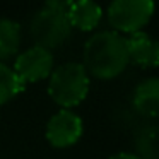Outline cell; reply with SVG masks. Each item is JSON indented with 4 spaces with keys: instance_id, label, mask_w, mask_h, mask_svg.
Returning a JSON list of instances; mask_svg holds the SVG:
<instances>
[{
    "instance_id": "cell-6",
    "label": "cell",
    "mask_w": 159,
    "mask_h": 159,
    "mask_svg": "<svg viewBox=\"0 0 159 159\" xmlns=\"http://www.w3.org/2000/svg\"><path fill=\"white\" fill-rule=\"evenodd\" d=\"M82 118L70 110H60L46 123V140L53 147H70L82 137Z\"/></svg>"
},
{
    "instance_id": "cell-13",
    "label": "cell",
    "mask_w": 159,
    "mask_h": 159,
    "mask_svg": "<svg viewBox=\"0 0 159 159\" xmlns=\"http://www.w3.org/2000/svg\"><path fill=\"white\" fill-rule=\"evenodd\" d=\"M110 159H140L137 154H132V152H118V154L111 156Z\"/></svg>"
},
{
    "instance_id": "cell-5",
    "label": "cell",
    "mask_w": 159,
    "mask_h": 159,
    "mask_svg": "<svg viewBox=\"0 0 159 159\" xmlns=\"http://www.w3.org/2000/svg\"><path fill=\"white\" fill-rule=\"evenodd\" d=\"M12 70L24 86L28 82H38V80L46 79L53 72L52 52L36 45L31 46L16 58Z\"/></svg>"
},
{
    "instance_id": "cell-3",
    "label": "cell",
    "mask_w": 159,
    "mask_h": 159,
    "mask_svg": "<svg viewBox=\"0 0 159 159\" xmlns=\"http://www.w3.org/2000/svg\"><path fill=\"white\" fill-rule=\"evenodd\" d=\"M89 86V74L82 63L69 62L53 69L50 74L48 94L63 110H69L86 99Z\"/></svg>"
},
{
    "instance_id": "cell-9",
    "label": "cell",
    "mask_w": 159,
    "mask_h": 159,
    "mask_svg": "<svg viewBox=\"0 0 159 159\" xmlns=\"http://www.w3.org/2000/svg\"><path fill=\"white\" fill-rule=\"evenodd\" d=\"M134 106L144 116H156L159 110V80L145 79L134 91Z\"/></svg>"
},
{
    "instance_id": "cell-7",
    "label": "cell",
    "mask_w": 159,
    "mask_h": 159,
    "mask_svg": "<svg viewBox=\"0 0 159 159\" xmlns=\"http://www.w3.org/2000/svg\"><path fill=\"white\" fill-rule=\"evenodd\" d=\"M128 60L140 67H157L159 63V46L147 33H134L127 39Z\"/></svg>"
},
{
    "instance_id": "cell-10",
    "label": "cell",
    "mask_w": 159,
    "mask_h": 159,
    "mask_svg": "<svg viewBox=\"0 0 159 159\" xmlns=\"http://www.w3.org/2000/svg\"><path fill=\"white\" fill-rule=\"evenodd\" d=\"M21 26L12 19H0V63L19 52Z\"/></svg>"
},
{
    "instance_id": "cell-11",
    "label": "cell",
    "mask_w": 159,
    "mask_h": 159,
    "mask_svg": "<svg viewBox=\"0 0 159 159\" xmlns=\"http://www.w3.org/2000/svg\"><path fill=\"white\" fill-rule=\"evenodd\" d=\"M24 91V84L17 79L14 70L5 63H0V106L14 99L19 93Z\"/></svg>"
},
{
    "instance_id": "cell-4",
    "label": "cell",
    "mask_w": 159,
    "mask_h": 159,
    "mask_svg": "<svg viewBox=\"0 0 159 159\" xmlns=\"http://www.w3.org/2000/svg\"><path fill=\"white\" fill-rule=\"evenodd\" d=\"M152 12L151 0H115L108 7V21L116 31L134 34L147 24Z\"/></svg>"
},
{
    "instance_id": "cell-8",
    "label": "cell",
    "mask_w": 159,
    "mask_h": 159,
    "mask_svg": "<svg viewBox=\"0 0 159 159\" xmlns=\"http://www.w3.org/2000/svg\"><path fill=\"white\" fill-rule=\"evenodd\" d=\"M103 17V11L98 4L89 0H79V2H69V21L72 28L80 31H93L98 28Z\"/></svg>"
},
{
    "instance_id": "cell-2",
    "label": "cell",
    "mask_w": 159,
    "mask_h": 159,
    "mask_svg": "<svg viewBox=\"0 0 159 159\" xmlns=\"http://www.w3.org/2000/svg\"><path fill=\"white\" fill-rule=\"evenodd\" d=\"M72 24L69 21V2L50 0L34 14L31 21V34L36 46L52 50L69 39Z\"/></svg>"
},
{
    "instance_id": "cell-1",
    "label": "cell",
    "mask_w": 159,
    "mask_h": 159,
    "mask_svg": "<svg viewBox=\"0 0 159 159\" xmlns=\"http://www.w3.org/2000/svg\"><path fill=\"white\" fill-rule=\"evenodd\" d=\"M127 38L115 31H101L84 46V69L98 79H113L128 65Z\"/></svg>"
},
{
    "instance_id": "cell-12",
    "label": "cell",
    "mask_w": 159,
    "mask_h": 159,
    "mask_svg": "<svg viewBox=\"0 0 159 159\" xmlns=\"http://www.w3.org/2000/svg\"><path fill=\"white\" fill-rule=\"evenodd\" d=\"M137 149L140 152V159H156L157 157V130L147 128L140 135L137 142Z\"/></svg>"
}]
</instances>
